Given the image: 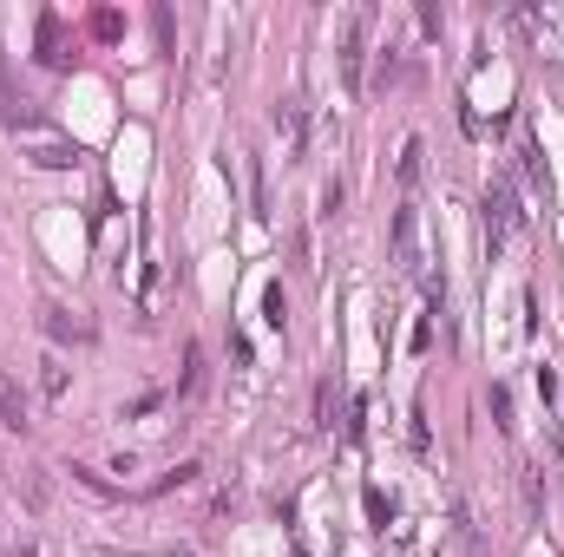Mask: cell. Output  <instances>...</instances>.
Listing matches in <instances>:
<instances>
[{
    "mask_svg": "<svg viewBox=\"0 0 564 557\" xmlns=\"http://www.w3.org/2000/svg\"><path fill=\"white\" fill-rule=\"evenodd\" d=\"M368 26H375V13L361 7V13H348V39H342V72H348V85L361 92V46H368Z\"/></svg>",
    "mask_w": 564,
    "mask_h": 557,
    "instance_id": "obj_3",
    "label": "cell"
},
{
    "mask_svg": "<svg viewBox=\"0 0 564 557\" xmlns=\"http://www.w3.org/2000/svg\"><path fill=\"white\" fill-rule=\"evenodd\" d=\"M7 557H33V545H13V552H7Z\"/></svg>",
    "mask_w": 564,
    "mask_h": 557,
    "instance_id": "obj_9",
    "label": "cell"
},
{
    "mask_svg": "<svg viewBox=\"0 0 564 557\" xmlns=\"http://www.w3.org/2000/svg\"><path fill=\"white\" fill-rule=\"evenodd\" d=\"M276 131L289 138V151L302 144V98H283V105H276Z\"/></svg>",
    "mask_w": 564,
    "mask_h": 557,
    "instance_id": "obj_7",
    "label": "cell"
},
{
    "mask_svg": "<svg viewBox=\"0 0 564 557\" xmlns=\"http://www.w3.org/2000/svg\"><path fill=\"white\" fill-rule=\"evenodd\" d=\"M0 427H13V433L26 427V394H20V381H7V374H0Z\"/></svg>",
    "mask_w": 564,
    "mask_h": 557,
    "instance_id": "obj_6",
    "label": "cell"
},
{
    "mask_svg": "<svg viewBox=\"0 0 564 557\" xmlns=\"http://www.w3.org/2000/svg\"><path fill=\"white\" fill-rule=\"evenodd\" d=\"M394 256H401V269H407V276L421 269V223H414V210H401V217H394Z\"/></svg>",
    "mask_w": 564,
    "mask_h": 557,
    "instance_id": "obj_4",
    "label": "cell"
},
{
    "mask_svg": "<svg viewBox=\"0 0 564 557\" xmlns=\"http://www.w3.org/2000/svg\"><path fill=\"white\" fill-rule=\"evenodd\" d=\"M164 557H191V552H164Z\"/></svg>",
    "mask_w": 564,
    "mask_h": 557,
    "instance_id": "obj_10",
    "label": "cell"
},
{
    "mask_svg": "<svg viewBox=\"0 0 564 557\" xmlns=\"http://www.w3.org/2000/svg\"><path fill=\"white\" fill-rule=\"evenodd\" d=\"M46 335H59V341H66V335H72V341H92V322H79L72 309L53 302V309H46Z\"/></svg>",
    "mask_w": 564,
    "mask_h": 557,
    "instance_id": "obj_5",
    "label": "cell"
},
{
    "mask_svg": "<svg viewBox=\"0 0 564 557\" xmlns=\"http://www.w3.org/2000/svg\"><path fill=\"white\" fill-rule=\"evenodd\" d=\"M20 138H26L33 164H53V171H59V164H72V158H79V144H66L59 131H46V125H33V118L20 125Z\"/></svg>",
    "mask_w": 564,
    "mask_h": 557,
    "instance_id": "obj_1",
    "label": "cell"
},
{
    "mask_svg": "<svg viewBox=\"0 0 564 557\" xmlns=\"http://www.w3.org/2000/svg\"><path fill=\"white\" fill-rule=\"evenodd\" d=\"M421 177V138H407V151H401V184H414Z\"/></svg>",
    "mask_w": 564,
    "mask_h": 557,
    "instance_id": "obj_8",
    "label": "cell"
},
{
    "mask_svg": "<svg viewBox=\"0 0 564 557\" xmlns=\"http://www.w3.org/2000/svg\"><path fill=\"white\" fill-rule=\"evenodd\" d=\"M480 210H486V250H499V243L513 236V223H519V210H513V184H493Z\"/></svg>",
    "mask_w": 564,
    "mask_h": 557,
    "instance_id": "obj_2",
    "label": "cell"
}]
</instances>
